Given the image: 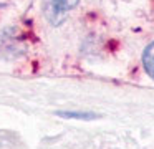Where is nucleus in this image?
<instances>
[{"mask_svg":"<svg viewBox=\"0 0 154 149\" xmlns=\"http://www.w3.org/2000/svg\"><path fill=\"white\" fill-rule=\"evenodd\" d=\"M25 45L17 28H5L0 32V56L2 58H17L23 55Z\"/></svg>","mask_w":154,"mask_h":149,"instance_id":"obj_2","label":"nucleus"},{"mask_svg":"<svg viewBox=\"0 0 154 149\" xmlns=\"http://www.w3.org/2000/svg\"><path fill=\"white\" fill-rule=\"evenodd\" d=\"M80 0H43V15L48 23L58 26L66 20Z\"/></svg>","mask_w":154,"mask_h":149,"instance_id":"obj_1","label":"nucleus"},{"mask_svg":"<svg viewBox=\"0 0 154 149\" xmlns=\"http://www.w3.org/2000/svg\"><path fill=\"white\" fill-rule=\"evenodd\" d=\"M2 5H4V3H2V2H0V7H2Z\"/></svg>","mask_w":154,"mask_h":149,"instance_id":"obj_5","label":"nucleus"},{"mask_svg":"<svg viewBox=\"0 0 154 149\" xmlns=\"http://www.w3.org/2000/svg\"><path fill=\"white\" fill-rule=\"evenodd\" d=\"M58 116H61V118H73V119H96V118H100L98 114H94V113H71V111H60V113H57Z\"/></svg>","mask_w":154,"mask_h":149,"instance_id":"obj_4","label":"nucleus"},{"mask_svg":"<svg viewBox=\"0 0 154 149\" xmlns=\"http://www.w3.org/2000/svg\"><path fill=\"white\" fill-rule=\"evenodd\" d=\"M143 66H144V70H146L147 75H149L151 78H154V42L149 43V45L146 46V50H144Z\"/></svg>","mask_w":154,"mask_h":149,"instance_id":"obj_3","label":"nucleus"}]
</instances>
